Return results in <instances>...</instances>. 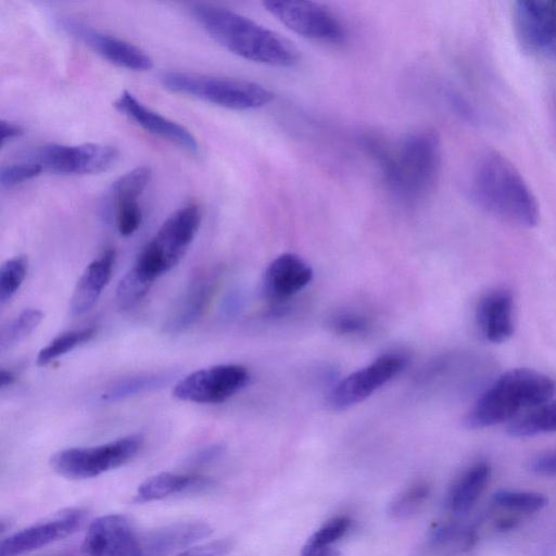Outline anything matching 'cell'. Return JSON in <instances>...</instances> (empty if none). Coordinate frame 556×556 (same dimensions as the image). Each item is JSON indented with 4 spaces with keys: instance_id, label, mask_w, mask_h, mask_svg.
Segmentation results:
<instances>
[{
    "instance_id": "1",
    "label": "cell",
    "mask_w": 556,
    "mask_h": 556,
    "mask_svg": "<svg viewBox=\"0 0 556 556\" xmlns=\"http://www.w3.org/2000/svg\"><path fill=\"white\" fill-rule=\"evenodd\" d=\"M390 192L405 204L424 200L434 188L441 164L438 135L429 129L407 135L390 146L376 136L364 138Z\"/></svg>"
},
{
    "instance_id": "2",
    "label": "cell",
    "mask_w": 556,
    "mask_h": 556,
    "mask_svg": "<svg viewBox=\"0 0 556 556\" xmlns=\"http://www.w3.org/2000/svg\"><path fill=\"white\" fill-rule=\"evenodd\" d=\"M470 193L483 211L506 223L532 228L540 220V205L518 168L495 150L483 152L470 178Z\"/></svg>"
},
{
    "instance_id": "3",
    "label": "cell",
    "mask_w": 556,
    "mask_h": 556,
    "mask_svg": "<svg viewBox=\"0 0 556 556\" xmlns=\"http://www.w3.org/2000/svg\"><path fill=\"white\" fill-rule=\"evenodd\" d=\"M191 13L219 45L240 58L276 67H291L300 60L289 40L235 11L197 3Z\"/></svg>"
},
{
    "instance_id": "4",
    "label": "cell",
    "mask_w": 556,
    "mask_h": 556,
    "mask_svg": "<svg viewBox=\"0 0 556 556\" xmlns=\"http://www.w3.org/2000/svg\"><path fill=\"white\" fill-rule=\"evenodd\" d=\"M556 384L548 376L529 368L502 374L475 402L464 418L469 429H481L511 421L521 412L552 399Z\"/></svg>"
},
{
    "instance_id": "5",
    "label": "cell",
    "mask_w": 556,
    "mask_h": 556,
    "mask_svg": "<svg viewBox=\"0 0 556 556\" xmlns=\"http://www.w3.org/2000/svg\"><path fill=\"white\" fill-rule=\"evenodd\" d=\"M162 85L177 93L194 97L232 110H254L271 102L274 93L265 86L245 79L187 72H164Z\"/></svg>"
},
{
    "instance_id": "6",
    "label": "cell",
    "mask_w": 556,
    "mask_h": 556,
    "mask_svg": "<svg viewBox=\"0 0 556 556\" xmlns=\"http://www.w3.org/2000/svg\"><path fill=\"white\" fill-rule=\"evenodd\" d=\"M201 224V211L188 203L173 212L138 254L135 264L152 278L169 271L186 254Z\"/></svg>"
},
{
    "instance_id": "7",
    "label": "cell",
    "mask_w": 556,
    "mask_h": 556,
    "mask_svg": "<svg viewBox=\"0 0 556 556\" xmlns=\"http://www.w3.org/2000/svg\"><path fill=\"white\" fill-rule=\"evenodd\" d=\"M142 445L141 434H128L100 445L61 450L51 456L50 465L66 479H90L127 464Z\"/></svg>"
},
{
    "instance_id": "8",
    "label": "cell",
    "mask_w": 556,
    "mask_h": 556,
    "mask_svg": "<svg viewBox=\"0 0 556 556\" xmlns=\"http://www.w3.org/2000/svg\"><path fill=\"white\" fill-rule=\"evenodd\" d=\"M264 9L291 31L324 43L340 45L348 33L342 21L326 7L312 1L267 0Z\"/></svg>"
},
{
    "instance_id": "9",
    "label": "cell",
    "mask_w": 556,
    "mask_h": 556,
    "mask_svg": "<svg viewBox=\"0 0 556 556\" xmlns=\"http://www.w3.org/2000/svg\"><path fill=\"white\" fill-rule=\"evenodd\" d=\"M118 156V150L109 144L49 143L31 150L24 160L35 162L43 170L55 174L90 175L110 169Z\"/></svg>"
},
{
    "instance_id": "10",
    "label": "cell",
    "mask_w": 556,
    "mask_h": 556,
    "mask_svg": "<svg viewBox=\"0 0 556 556\" xmlns=\"http://www.w3.org/2000/svg\"><path fill=\"white\" fill-rule=\"evenodd\" d=\"M250 380L249 370L239 364H222L198 369L173 388L175 399L198 404H219L242 390Z\"/></svg>"
},
{
    "instance_id": "11",
    "label": "cell",
    "mask_w": 556,
    "mask_h": 556,
    "mask_svg": "<svg viewBox=\"0 0 556 556\" xmlns=\"http://www.w3.org/2000/svg\"><path fill=\"white\" fill-rule=\"evenodd\" d=\"M401 353H386L370 364L341 379L329 392L327 402L333 409L349 408L370 396L396 377L407 365Z\"/></svg>"
},
{
    "instance_id": "12",
    "label": "cell",
    "mask_w": 556,
    "mask_h": 556,
    "mask_svg": "<svg viewBox=\"0 0 556 556\" xmlns=\"http://www.w3.org/2000/svg\"><path fill=\"white\" fill-rule=\"evenodd\" d=\"M81 549L85 556H147L143 536L125 516L118 514L93 520Z\"/></svg>"
},
{
    "instance_id": "13",
    "label": "cell",
    "mask_w": 556,
    "mask_h": 556,
    "mask_svg": "<svg viewBox=\"0 0 556 556\" xmlns=\"http://www.w3.org/2000/svg\"><path fill=\"white\" fill-rule=\"evenodd\" d=\"M59 25L112 64L131 71H148L153 66L151 56L131 42L94 29L73 17L60 18Z\"/></svg>"
},
{
    "instance_id": "14",
    "label": "cell",
    "mask_w": 556,
    "mask_h": 556,
    "mask_svg": "<svg viewBox=\"0 0 556 556\" xmlns=\"http://www.w3.org/2000/svg\"><path fill=\"white\" fill-rule=\"evenodd\" d=\"M81 508H67L1 541L0 556H21L73 534L85 519Z\"/></svg>"
},
{
    "instance_id": "15",
    "label": "cell",
    "mask_w": 556,
    "mask_h": 556,
    "mask_svg": "<svg viewBox=\"0 0 556 556\" xmlns=\"http://www.w3.org/2000/svg\"><path fill=\"white\" fill-rule=\"evenodd\" d=\"M514 23L520 42L531 51L556 47V1L520 0L515 2Z\"/></svg>"
},
{
    "instance_id": "16",
    "label": "cell",
    "mask_w": 556,
    "mask_h": 556,
    "mask_svg": "<svg viewBox=\"0 0 556 556\" xmlns=\"http://www.w3.org/2000/svg\"><path fill=\"white\" fill-rule=\"evenodd\" d=\"M114 106L146 131L190 153L199 152L195 137L186 127L144 105L131 92L124 90L115 100Z\"/></svg>"
},
{
    "instance_id": "17",
    "label": "cell",
    "mask_w": 556,
    "mask_h": 556,
    "mask_svg": "<svg viewBox=\"0 0 556 556\" xmlns=\"http://www.w3.org/2000/svg\"><path fill=\"white\" fill-rule=\"evenodd\" d=\"M313 278V269L299 255L283 253L266 267L262 278V294L271 303H281L304 289Z\"/></svg>"
},
{
    "instance_id": "18",
    "label": "cell",
    "mask_w": 556,
    "mask_h": 556,
    "mask_svg": "<svg viewBox=\"0 0 556 556\" xmlns=\"http://www.w3.org/2000/svg\"><path fill=\"white\" fill-rule=\"evenodd\" d=\"M217 281L216 270H201L194 275L168 314L163 325V331L178 334L192 327L206 309Z\"/></svg>"
},
{
    "instance_id": "19",
    "label": "cell",
    "mask_w": 556,
    "mask_h": 556,
    "mask_svg": "<svg viewBox=\"0 0 556 556\" xmlns=\"http://www.w3.org/2000/svg\"><path fill=\"white\" fill-rule=\"evenodd\" d=\"M476 324L480 336L491 343L506 342L514 333V299L497 288L484 293L477 305Z\"/></svg>"
},
{
    "instance_id": "20",
    "label": "cell",
    "mask_w": 556,
    "mask_h": 556,
    "mask_svg": "<svg viewBox=\"0 0 556 556\" xmlns=\"http://www.w3.org/2000/svg\"><path fill=\"white\" fill-rule=\"evenodd\" d=\"M114 262L115 251L106 249L87 265L71 296L73 315H83L96 304L111 279Z\"/></svg>"
},
{
    "instance_id": "21",
    "label": "cell",
    "mask_w": 556,
    "mask_h": 556,
    "mask_svg": "<svg viewBox=\"0 0 556 556\" xmlns=\"http://www.w3.org/2000/svg\"><path fill=\"white\" fill-rule=\"evenodd\" d=\"M213 481L194 473L160 472L144 480L137 489L135 502L148 503L172 495L208 488Z\"/></svg>"
},
{
    "instance_id": "22",
    "label": "cell",
    "mask_w": 556,
    "mask_h": 556,
    "mask_svg": "<svg viewBox=\"0 0 556 556\" xmlns=\"http://www.w3.org/2000/svg\"><path fill=\"white\" fill-rule=\"evenodd\" d=\"M212 533L210 525L201 521L177 522L143 536L147 556L167 554L198 542Z\"/></svg>"
},
{
    "instance_id": "23",
    "label": "cell",
    "mask_w": 556,
    "mask_h": 556,
    "mask_svg": "<svg viewBox=\"0 0 556 556\" xmlns=\"http://www.w3.org/2000/svg\"><path fill=\"white\" fill-rule=\"evenodd\" d=\"M491 471V466L485 462L476 463L466 469L448 491L447 508L457 515L470 510L485 490Z\"/></svg>"
},
{
    "instance_id": "24",
    "label": "cell",
    "mask_w": 556,
    "mask_h": 556,
    "mask_svg": "<svg viewBox=\"0 0 556 556\" xmlns=\"http://www.w3.org/2000/svg\"><path fill=\"white\" fill-rule=\"evenodd\" d=\"M556 431V401H547L513 419L507 433L514 438H528Z\"/></svg>"
},
{
    "instance_id": "25",
    "label": "cell",
    "mask_w": 556,
    "mask_h": 556,
    "mask_svg": "<svg viewBox=\"0 0 556 556\" xmlns=\"http://www.w3.org/2000/svg\"><path fill=\"white\" fill-rule=\"evenodd\" d=\"M172 377L170 374L162 372L124 378L110 386L101 394V400L104 402H116L147 391L155 390L167 384Z\"/></svg>"
},
{
    "instance_id": "26",
    "label": "cell",
    "mask_w": 556,
    "mask_h": 556,
    "mask_svg": "<svg viewBox=\"0 0 556 556\" xmlns=\"http://www.w3.org/2000/svg\"><path fill=\"white\" fill-rule=\"evenodd\" d=\"M151 175L149 166H138L115 180L110 191V200L114 208L138 203Z\"/></svg>"
},
{
    "instance_id": "27",
    "label": "cell",
    "mask_w": 556,
    "mask_h": 556,
    "mask_svg": "<svg viewBox=\"0 0 556 556\" xmlns=\"http://www.w3.org/2000/svg\"><path fill=\"white\" fill-rule=\"evenodd\" d=\"M153 282V278L132 264L117 285L115 293L117 307L122 311L135 307L149 292Z\"/></svg>"
},
{
    "instance_id": "28",
    "label": "cell",
    "mask_w": 556,
    "mask_h": 556,
    "mask_svg": "<svg viewBox=\"0 0 556 556\" xmlns=\"http://www.w3.org/2000/svg\"><path fill=\"white\" fill-rule=\"evenodd\" d=\"M430 495V485L424 480L412 482L390 502L389 515L399 520L413 517L426 503Z\"/></svg>"
},
{
    "instance_id": "29",
    "label": "cell",
    "mask_w": 556,
    "mask_h": 556,
    "mask_svg": "<svg viewBox=\"0 0 556 556\" xmlns=\"http://www.w3.org/2000/svg\"><path fill=\"white\" fill-rule=\"evenodd\" d=\"M94 333V328L86 327L59 334L39 351L36 357L37 365L46 366L50 364L55 358L88 342Z\"/></svg>"
},
{
    "instance_id": "30",
    "label": "cell",
    "mask_w": 556,
    "mask_h": 556,
    "mask_svg": "<svg viewBox=\"0 0 556 556\" xmlns=\"http://www.w3.org/2000/svg\"><path fill=\"white\" fill-rule=\"evenodd\" d=\"M43 314L37 308H27L2 327L0 350L5 352L27 338L41 323Z\"/></svg>"
},
{
    "instance_id": "31",
    "label": "cell",
    "mask_w": 556,
    "mask_h": 556,
    "mask_svg": "<svg viewBox=\"0 0 556 556\" xmlns=\"http://www.w3.org/2000/svg\"><path fill=\"white\" fill-rule=\"evenodd\" d=\"M492 503L506 510L532 514L547 505V498L536 492L501 490L493 494Z\"/></svg>"
},
{
    "instance_id": "32",
    "label": "cell",
    "mask_w": 556,
    "mask_h": 556,
    "mask_svg": "<svg viewBox=\"0 0 556 556\" xmlns=\"http://www.w3.org/2000/svg\"><path fill=\"white\" fill-rule=\"evenodd\" d=\"M351 527V519L338 516L326 521L305 542L301 555L308 556L317 551L330 547L334 542L346 534Z\"/></svg>"
},
{
    "instance_id": "33",
    "label": "cell",
    "mask_w": 556,
    "mask_h": 556,
    "mask_svg": "<svg viewBox=\"0 0 556 556\" xmlns=\"http://www.w3.org/2000/svg\"><path fill=\"white\" fill-rule=\"evenodd\" d=\"M28 267L27 257L17 255L7 260L0 268V303L12 299L22 286Z\"/></svg>"
},
{
    "instance_id": "34",
    "label": "cell",
    "mask_w": 556,
    "mask_h": 556,
    "mask_svg": "<svg viewBox=\"0 0 556 556\" xmlns=\"http://www.w3.org/2000/svg\"><path fill=\"white\" fill-rule=\"evenodd\" d=\"M43 168L31 161L23 160L20 163L2 166L0 169V184L3 188H11L40 175Z\"/></svg>"
},
{
    "instance_id": "35",
    "label": "cell",
    "mask_w": 556,
    "mask_h": 556,
    "mask_svg": "<svg viewBox=\"0 0 556 556\" xmlns=\"http://www.w3.org/2000/svg\"><path fill=\"white\" fill-rule=\"evenodd\" d=\"M329 326L340 334H361L370 327L366 316L353 311L336 313L330 317Z\"/></svg>"
},
{
    "instance_id": "36",
    "label": "cell",
    "mask_w": 556,
    "mask_h": 556,
    "mask_svg": "<svg viewBox=\"0 0 556 556\" xmlns=\"http://www.w3.org/2000/svg\"><path fill=\"white\" fill-rule=\"evenodd\" d=\"M141 220L142 211L138 203L115 208L116 227L122 236L132 235L139 228Z\"/></svg>"
},
{
    "instance_id": "37",
    "label": "cell",
    "mask_w": 556,
    "mask_h": 556,
    "mask_svg": "<svg viewBox=\"0 0 556 556\" xmlns=\"http://www.w3.org/2000/svg\"><path fill=\"white\" fill-rule=\"evenodd\" d=\"M232 548L230 540H216L190 547L176 556H226Z\"/></svg>"
},
{
    "instance_id": "38",
    "label": "cell",
    "mask_w": 556,
    "mask_h": 556,
    "mask_svg": "<svg viewBox=\"0 0 556 556\" xmlns=\"http://www.w3.org/2000/svg\"><path fill=\"white\" fill-rule=\"evenodd\" d=\"M529 468L541 476H556V448L534 456L529 463Z\"/></svg>"
},
{
    "instance_id": "39",
    "label": "cell",
    "mask_w": 556,
    "mask_h": 556,
    "mask_svg": "<svg viewBox=\"0 0 556 556\" xmlns=\"http://www.w3.org/2000/svg\"><path fill=\"white\" fill-rule=\"evenodd\" d=\"M0 130L2 144L24 134V128L21 125L5 119L0 121Z\"/></svg>"
},
{
    "instance_id": "40",
    "label": "cell",
    "mask_w": 556,
    "mask_h": 556,
    "mask_svg": "<svg viewBox=\"0 0 556 556\" xmlns=\"http://www.w3.org/2000/svg\"><path fill=\"white\" fill-rule=\"evenodd\" d=\"M222 453L219 445H212L203 448L194 456L195 463H207L216 458Z\"/></svg>"
},
{
    "instance_id": "41",
    "label": "cell",
    "mask_w": 556,
    "mask_h": 556,
    "mask_svg": "<svg viewBox=\"0 0 556 556\" xmlns=\"http://www.w3.org/2000/svg\"><path fill=\"white\" fill-rule=\"evenodd\" d=\"M15 380H16V376L12 370L5 369V368L1 369V372H0L1 389H4V388L13 384L15 382Z\"/></svg>"
},
{
    "instance_id": "42",
    "label": "cell",
    "mask_w": 556,
    "mask_h": 556,
    "mask_svg": "<svg viewBox=\"0 0 556 556\" xmlns=\"http://www.w3.org/2000/svg\"><path fill=\"white\" fill-rule=\"evenodd\" d=\"M308 556H340V552L332 546L317 551Z\"/></svg>"
}]
</instances>
